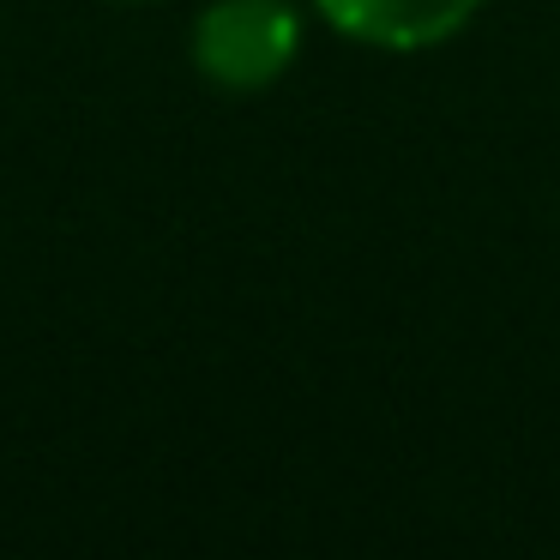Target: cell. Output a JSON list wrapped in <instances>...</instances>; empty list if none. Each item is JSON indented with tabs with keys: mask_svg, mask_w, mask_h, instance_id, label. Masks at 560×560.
Returning <instances> with one entry per match:
<instances>
[{
	"mask_svg": "<svg viewBox=\"0 0 560 560\" xmlns=\"http://www.w3.org/2000/svg\"><path fill=\"white\" fill-rule=\"evenodd\" d=\"M482 0H319V13L374 49H434L476 19Z\"/></svg>",
	"mask_w": 560,
	"mask_h": 560,
	"instance_id": "obj_2",
	"label": "cell"
},
{
	"mask_svg": "<svg viewBox=\"0 0 560 560\" xmlns=\"http://www.w3.org/2000/svg\"><path fill=\"white\" fill-rule=\"evenodd\" d=\"M295 55L290 0H211L194 25V67L218 91H266Z\"/></svg>",
	"mask_w": 560,
	"mask_h": 560,
	"instance_id": "obj_1",
	"label": "cell"
},
{
	"mask_svg": "<svg viewBox=\"0 0 560 560\" xmlns=\"http://www.w3.org/2000/svg\"><path fill=\"white\" fill-rule=\"evenodd\" d=\"M127 7H145V0H127Z\"/></svg>",
	"mask_w": 560,
	"mask_h": 560,
	"instance_id": "obj_3",
	"label": "cell"
}]
</instances>
